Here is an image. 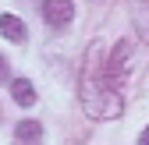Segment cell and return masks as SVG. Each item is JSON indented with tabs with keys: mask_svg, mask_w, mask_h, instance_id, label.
Here are the masks:
<instances>
[{
	"mask_svg": "<svg viewBox=\"0 0 149 145\" xmlns=\"http://www.w3.org/2000/svg\"><path fill=\"white\" fill-rule=\"evenodd\" d=\"M14 138H18V142H39V138H43V124H39V120H22V124L14 128Z\"/></svg>",
	"mask_w": 149,
	"mask_h": 145,
	"instance_id": "obj_4",
	"label": "cell"
},
{
	"mask_svg": "<svg viewBox=\"0 0 149 145\" xmlns=\"http://www.w3.org/2000/svg\"><path fill=\"white\" fill-rule=\"evenodd\" d=\"M0 81H7V60L0 57Z\"/></svg>",
	"mask_w": 149,
	"mask_h": 145,
	"instance_id": "obj_6",
	"label": "cell"
},
{
	"mask_svg": "<svg viewBox=\"0 0 149 145\" xmlns=\"http://www.w3.org/2000/svg\"><path fill=\"white\" fill-rule=\"evenodd\" d=\"M139 145H149V128H146V131L139 135Z\"/></svg>",
	"mask_w": 149,
	"mask_h": 145,
	"instance_id": "obj_7",
	"label": "cell"
},
{
	"mask_svg": "<svg viewBox=\"0 0 149 145\" xmlns=\"http://www.w3.org/2000/svg\"><path fill=\"white\" fill-rule=\"evenodd\" d=\"M11 92H14V103H22V106H32V103H36V88H32L29 78H18V81L11 85Z\"/></svg>",
	"mask_w": 149,
	"mask_h": 145,
	"instance_id": "obj_5",
	"label": "cell"
},
{
	"mask_svg": "<svg viewBox=\"0 0 149 145\" xmlns=\"http://www.w3.org/2000/svg\"><path fill=\"white\" fill-rule=\"evenodd\" d=\"M0 32H4V39L11 43H25V21L14 14H0Z\"/></svg>",
	"mask_w": 149,
	"mask_h": 145,
	"instance_id": "obj_3",
	"label": "cell"
},
{
	"mask_svg": "<svg viewBox=\"0 0 149 145\" xmlns=\"http://www.w3.org/2000/svg\"><path fill=\"white\" fill-rule=\"evenodd\" d=\"M43 18H46L50 28H64L74 18V4H71V0H46V4H43Z\"/></svg>",
	"mask_w": 149,
	"mask_h": 145,
	"instance_id": "obj_2",
	"label": "cell"
},
{
	"mask_svg": "<svg viewBox=\"0 0 149 145\" xmlns=\"http://www.w3.org/2000/svg\"><path fill=\"white\" fill-rule=\"evenodd\" d=\"M100 53L103 46L96 43L89 50V60H85V75H82V106L89 117H121L124 113V99L114 88V81L107 78V71L100 75Z\"/></svg>",
	"mask_w": 149,
	"mask_h": 145,
	"instance_id": "obj_1",
	"label": "cell"
}]
</instances>
